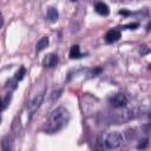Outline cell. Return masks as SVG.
<instances>
[{
    "label": "cell",
    "mask_w": 151,
    "mask_h": 151,
    "mask_svg": "<svg viewBox=\"0 0 151 151\" xmlns=\"http://www.w3.org/2000/svg\"><path fill=\"white\" fill-rule=\"evenodd\" d=\"M58 61H59L58 55H57L55 53H50L48 55H46V57L44 58V60H42V65H44V67L52 68V67L57 66Z\"/></svg>",
    "instance_id": "52a82bcc"
},
{
    "label": "cell",
    "mask_w": 151,
    "mask_h": 151,
    "mask_svg": "<svg viewBox=\"0 0 151 151\" xmlns=\"http://www.w3.org/2000/svg\"><path fill=\"white\" fill-rule=\"evenodd\" d=\"M61 93H63V90H61V88H59V90H57V91H53V92H52V94H51L52 100L58 99V98L60 97V94H61Z\"/></svg>",
    "instance_id": "e0dca14e"
},
{
    "label": "cell",
    "mask_w": 151,
    "mask_h": 151,
    "mask_svg": "<svg viewBox=\"0 0 151 151\" xmlns=\"http://www.w3.org/2000/svg\"><path fill=\"white\" fill-rule=\"evenodd\" d=\"M149 145V138H144L143 140H140V143L137 145V149H145Z\"/></svg>",
    "instance_id": "2e32d148"
},
{
    "label": "cell",
    "mask_w": 151,
    "mask_h": 151,
    "mask_svg": "<svg viewBox=\"0 0 151 151\" xmlns=\"http://www.w3.org/2000/svg\"><path fill=\"white\" fill-rule=\"evenodd\" d=\"M120 37H122V33H120L119 29H117V28H111V29H109V31L106 32V34H105V41H106L107 44H113V42L118 41V40L120 39Z\"/></svg>",
    "instance_id": "8992f818"
},
{
    "label": "cell",
    "mask_w": 151,
    "mask_h": 151,
    "mask_svg": "<svg viewBox=\"0 0 151 151\" xmlns=\"http://www.w3.org/2000/svg\"><path fill=\"white\" fill-rule=\"evenodd\" d=\"M44 100V93H39L38 96H35L27 105V116H28V120L32 119L33 114L37 112V110L40 107V105L42 104Z\"/></svg>",
    "instance_id": "277c9868"
},
{
    "label": "cell",
    "mask_w": 151,
    "mask_h": 151,
    "mask_svg": "<svg viewBox=\"0 0 151 151\" xmlns=\"http://www.w3.org/2000/svg\"><path fill=\"white\" fill-rule=\"evenodd\" d=\"M71 1H76V0H71Z\"/></svg>",
    "instance_id": "cb8c5ba5"
},
{
    "label": "cell",
    "mask_w": 151,
    "mask_h": 151,
    "mask_svg": "<svg viewBox=\"0 0 151 151\" xmlns=\"http://www.w3.org/2000/svg\"><path fill=\"white\" fill-rule=\"evenodd\" d=\"M59 18V13L57 11V8L54 7H48L47 11H46V19L50 21V22H55Z\"/></svg>",
    "instance_id": "ba28073f"
},
{
    "label": "cell",
    "mask_w": 151,
    "mask_h": 151,
    "mask_svg": "<svg viewBox=\"0 0 151 151\" xmlns=\"http://www.w3.org/2000/svg\"><path fill=\"white\" fill-rule=\"evenodd\" d=\"M25 74H26V68L24 67V66H21V67H19V70L17 71V73L14 74V79L17 80V81H20V80H22V78L25 77Z\"/></svg>",
    "instance_id": "4fadbf2b"
},
{
    "label": "cell",
    "mask_w": 151,
    "mask_h": 151,
    "mask_svg": "<svg viewBox=\"0 0 151 151\" xmlns=\"http://www.w3.org/2000/svg\"><path fill=\"white\" fill-rule=\"evenodd\" d=\"M94 9H96V12H97L98 14H100V15H109V13H110L109 6H107L106 4H104V2H101V1H99V2L96 4Z\"/></svg>",
    "instance_id": "9c48e42d"
},
{
    "label": "cell",
    "mask_w": 151,
    "mask_h": 151,
    "mask_svg": "<svg viewBox=\"0 0 151 151\" xmlns=\"http://www.w3.org/2000/svg\"><path fill=\"white\" fill-rule=\"evenodd\" d=\"M20 120H19V123H18V118L13 122V131H14V133L18 136L19 134V132H20Z\"/></svg>",
    "instance_id": "9a60e30c"
},
{
    "label": "cell",
    "mask_w": 151,
    "mask_h": 151,
    "mask_svg": "<svg viewBox=\"0 0 151 151\" xmlns=\"http://www.w3.org/2000/svg\"><path fill=\"white\" fill-rule=\"evenodd\" d=\"M103 70H101V67H98V68H96V70H92V72H91V77H96V76H98L100 72H101Z\"/></svg>",
    "instance_id": "ffe728a7"
},
{
    "label": "cell",
    "mask_w": 151,
    "mask_h": 151,
    "mask_svg": "<svg viewBox=\"0 0 151 151\" xmlns=\"http://www.w3.org/2000/svg\"><path fill=\"white\" fill-rule=\"evenodd\" d=\"M97 143L100 147L103 149H107V150H113V149H118L123 145L124 143V138L123 136L117 132V131H111V132H104L101 133L98 139Z\"/></svg>",
    "instance_id": "7a4b0ae2"
},
{
    "label": "cell",
    "mask_w": 151,
    "mask_h": 151,
    "mask_svg": "<svg viewBox=\"0 0 151 151\" xmlns=\"http://www.w3.org/2000/svg\"><path fill=\"white\" fill-rule=\"evenodd\" d=\"M125 138L127 139V140H133V139H136L137 138V136H138V132H137V130L136 129H127L126 131H125Z\"/></svg>",
    "instance_id": "7c38bea8"
},
{
    "label": "cell",
    "mask_w": 151,
    "mask_h": 151,
    "mask_svg": "<svg viewBox=\"0 0 151 151\" xmlns=\"http://www.w3.org/2000/svg\"><path fill=\"white\" fill-rule=\"evenodd\" d=\"M68 120H70V112L65 107L59 106L54 109L47 119L46 127H45L46 133H55L60 131L67 125Z\"/></svg>",
    "instance_id": "6da1fadb"
},
{
    "label": "cell",
    "mask_w": 151,
    "mask_h": 151,
    "mask_svg": "<svg viewBox=\"0 0 151 151\" xmlns=\"http://www.w3.org/2000/svg\"><path fill=\"white\" fill-rule=\"evenodd\" d=\"M134 117V111L133 109H129V107H119L116 109V111L110 113L109 117V123L110 124H122L125 122H129L130 119H132Z\"/></svg>",
    "instance_id": "3957f363"
},
{
    "label": "cell",
    "mask_w": 151,
    "mask_h": 151,
    "mask_svg": "<svg viewBox=\"0 0 151 151\" xmlns=\"http://www.w3.org/2000/svg\"><path fill=\"white\" fill-rule=\"evenodd\" d=\"M6 86H7V87H9L11 90H15V88H17V86H18V81H17L14 78H12V79H9V80L6 83Z\"/></svg>",
    "instance_id": "5bb4252c"
},
{
    "label": "cell",
    "mask_w": 151,
    "mask_h": 151,
    "mask_svg": "<svg viewBox=\"0 0 151 151\" xmlns=\"http://www.w3.org/2000/svg\"><path fill=\"white\" fill-rule=\"evenodd\" d=\"M138 26H139L138 22H130V24H127V25H125V26H123V27L126 28V29H136Z\"/></svg>",
    "instance_id": "d6986e66"
},
{
    "label": "cell",
    "mask_w": 151,
    "mask_h": 151,
    "mask_svg": "<svg viewBox=\"0 0 151 151\" xmlns=\"http://www.w3.org/2000/svg\"><path fill=\"white\" fill-rule=\"evenodd\" d=\"M48 44H50L48 38H47V37H42V38L37 42V46H35L37 52H41L42 50H45V48L48 46Z\"/></svg>",
    "instance_id": "8fae6325"
},
{
    "label": "cell",
    "mask_w": 151,
    "mask_h": 151,
    "mask_svg": "<svg viewBox=\"0 0 151 151\" xmlns=\"http://www.w3.org/2000/svg\"><path fill=\"white\" fill-rule=\"evenodd\" d=\"M5 107H6V104H5V101H4V100L0 98V112H1V111H2Z\"/></svg>",
    "instance_id": "44dd1931"
},
{
    "label": "cell",
    "mask_w": 151,
    "mask_h": 151,
    "mask_svg": "<svg viewBox=\"0 0 151 151\" xmlns=\"http://www.w3.org/2000/svg\"><path fill=\"white\" fill-rule=\"evenodd\" d=\"M68 57H70V59H79V58L83 57V54L80 53L79 45H72V46H71Z\"/></svg>",
    "instance_id": "30bf717a"
},
{
    "label": "cell",
    "mask_w": 151,
    "mask_h": 151,
    "mask_svg": "<svg viewBox=\"0 0 151 151\" xmlns=\"http://www.w3.org/2000/svg\"><path fill=\"white\" fill-rule=\"evenodd\" d=\"M109 101L114 109H119V107H124V106L127 105V97H126L125 93L119 92V93H116V94L111 96L109 98Z\"/></svg>",
    "instance_id": "5b68a950"
},
{
    "label": "cell",
    "mask_w": 151,
    "mask_h": 151,
    "mask_svg": "<svg viewBox=\"0 0 151 151\" xmlns=\"http://www.w3.org/2000/svg\"><path fill=\"white\" fill-rule=\"evenodd\" d=\"M139 53H140L142 55L149 54V53H150V48H149L146 45H143V46H140V48H139Z\"/></svg>",
    "instance_id": "ac0fdd59"
},
{
    "label": "cell",
    "mask_w": 151,
    "mask_h": 151,
    "mask_svg": "<svg viewBox=\"0 0 151 151\" xmlns=\"http://www.w3.org/2000/svg\"><path fill=\"white\" fill-rule=\"evenodd\" d=\"M4 25V19H2V15H1V13H0V27Z\"/></svg>",
    "instance_id": "603a6c76"
},
{
    "label": "cell",
    "mask_w": 151,
    "mask_h": 151,
    "mask_svg": "<svg viewBox=\"0 0 151 151\" xmlns=\"http://www.w3.org/2000/svg\"><path fill=\"white\" fill-rule=\"evenodd\" d=\"M119 14H122V15H129V14H131L130 12H127V11H119Z\"/></svg>",
    "instance_id": "7402d4cb"
}]
</instances>
